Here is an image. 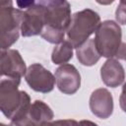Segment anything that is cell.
<instances>
[{"label":"cell","instance_id":"15","mask_svg":"<svg viewBox=\"0 0 126 126\" xmlns=\"http://www.w3.org/2000/svg\"><path fill=\"white\" fill-rule=\"evenodd\" d=\"M40 35L42 38H44L46 41L54 44H58L63 41L64 36H65V32L55 30L53 28L49 27H43Z\"/></svg>","mask_w":126,"mask_h":126},{"label":"cell","instance_id":"17","mask_svg":"<svg viewBox=\"0 0 126 126\" xmlns=\"http://www.w3.org/2000/svg\"><path fill=\"white\" fill-rule=\"evenodd\" d=\"M115 19L119 24L126 25V4L119 3L115 11Z\"/></svg>","mask_w":126,"mask_h":126},{"label":"cell","instance_id":"19","mask_svg":"<svg viewBox=\"0 0 126 126\" xmlns=\"http://www.w3.org/2000/svg\"><path fill=\"white\" fill-rule=\"evenodd\" d=\"M116 57L119 58V59H123V60L126 61V43H122L121 44Z\"/></svg>","mask_w":126,"mask_h":126},{"label":"cell","instance_id":"5","mask_svg":"<svg viewBox=\"0 0 126 126\" xmlns=\"http://www.w3.org/2000/svg\"><path fill=\"white\" fill-rule=\"evenodd\" d=\"M25 80L31 89L43 94L51 92L56 82L55 76L39 63L32 64L27 69Z\"/></svg>","mask_w":126,"mask_h":126},{"label":"cell","instance_id":"1","mask_svg":"<svg viewBox=\"0 0 126 126\" xmlns=\"http://www.w3.org/2000/svg\"><path fill=\"white\" fill-rule=\"evenodd\" d=\"M21 79H2L0 82V109L11 120V125H23L31 106L30 95L19 91Z\"/></svg>","mask_w":126,"mask_h":126},{"label":"cell","instance_id":"7","mask_svg":"<svg viewBox=\"0 0 126 126\" xmlns=\"http://www.w3.org/2000/svg\"><path fill=\"white\" fill-rule=\"evenodd\" d=\"M58 90L65 94H74L81 86V75L74 65L62 64L55 72Z\"/></svg>","mask_w":126,"mask_h":126},{"label":"cell","instance_id":"11","mask_svg":"<svg viewBox=\"0 0 126 126\" xmlns=\"http://www.w3.org/2000/svg\"><path fill=\"white\" fill-rule=\"evenodd\" d=\"M100 77L105 86L116 88L124 82L125 71L118 60L108 58L100 68Z\"/></svg>","mask_w":126,"mask_h":126},{"label":"cell","instance_id":"9","mask_svg":"<svg viewBox=\"0 0 126 126\" xmlns=\"http://www.w3.org/2000/svg\"><path fill=\"white\" fill-rule=\"evenodd\" d=\"M45 9L46 7L41 6L26 9L21 26V33L23 36L28 37L40 34L45 23Z\"/></svg>","mask_w":126,"mask_h":126},{"label":"cell","instance_id":"16","mask_svg":"<svg viewBox=\"0 0 126 126\" xmlns=\"http://www.w3.org/2000/svg\"><path fill=\"white\" fill-rule=\"evenodd\" d=\"M65 0H16V3L19 8L28 9L30 7L41 6V7H50L59 3H62Z\"/></svg>","mask_w":126,"mask_h":126},{"label":"cell","instance_id":"14","mask_svg":"<svg viewBox=\"0 0 126 126\" xmlns=\"http://www.w3.org/2000/svg\"><path fill=\"white\" fill-rule=\"evenodd\" d=\"M74 46L69 40H63L58 43L52 51L51 60L54 64H65L73 57Z\"/></svg>","mask_w":126,"mask_h":126},{"label":"cell","instance_id":"20","mask_svg":"<svg viewBox=\"0 0 126 126\" xmlns=\"http://www.w3.org/2000/svg\"><path fill=\"white\" fill-rule=\"evenodd\" d=\"M95 1L100 5H110L111 3L114 2V0H95Z\"/></svg>","mask_w":126,"mask_h":126},{"label":"cell","instance_id":"21","mask_svg":"<svg viewBox=\"0 0 126 126\" xmlns=\"http://www.w3.org/2000/svg\"><path fill=\"white\" fill-rule=\"evenodd\" d=\"M120 3L121 4H126V0H120Z\"/></svg>","mask_w":126,"mask_h":126},{"label":"cell","instance_id":"2","mask_svg":"<svg viewBox=\"0 0 126 126\" xmlns=\"http://www.w3.org/2000/svg\"><path fill=\"white\" fill-rule=\"evenodd\" d=\"M24 12L13 7L12 0H0V45L8 49L20 36Z\"/></svg>","mask_w":126,"mask_h":126},{"label":"cell","instance_id":"13","mask_svg":"<svg viewBox=\"0 0 126 126\" xmlns=\"http://www.w3.org/2000/svg\"><path fill=\"white\" fill-rule=\"evenodd\" d=\"M76 55L79 62L84 66H93L97 63L100 54L97 51L94 39H88L76 48Z\"/></svg>","mask_w":126,"mask_h":126},{"label":"cell","instance_id":"18","mask_svg":"<svg viewBox=\"0 0 126 126\" xmlns=\"http://www.w3.org/2000/svg\"><path fill=\"white\" fill-rule=\"evenodd\" d=\"M119 104H120L121 109L126 113V82L124 83L122 87V92L119 97Z\"/></svg>","mask_w":126,"mask_h":126},{"label":"cell","instance_id":"10","mask_svg":"<svg viewBox=\"0 0 126 126\" xmlns=\"http://www.w3.org/2000/svg\"><path fill=\"white\" fill-rule=\"evenodd\" d=\"M90 109L98 118H108L113 112V97L110 92L102 88L94 90L90 97Z\"/></svg>","mask_w":126,"mask_h":126},{"label":"cell","instance_id":"6","mask_svg":"<svg viewBox=\"0 0 126 126\" xmlns=\"http://www.w3.org/2000/svg\"><path fill=\"white\" fill-rule=\"evenodd\" d=\"M1 76L9 78L21 79L27 72L26 63L22 58L20 52L16 49H3L1 50L0 60Z\"/></svg>","mask_w":126,"mask_h":126},{"label":"cell","instance_id":"4","mask_svg":"<svg viewBox=\"0 0 126 126\" xmlns=\"http://www.w3.org/2000/svg\"><path fill=\"white\" fill-rule=\"evenodd\" d=\"M121 38L122 31L120 26L114 21L107 20L99 24L94 40L100 56L112 58L119 51L122 44Z\"/></svg>","mask_w":126,"mask_h":126},{"label":"cell","instance_id":"8","mask_svg":"<svg viewBox=\"0 0 126 126\" xmlns=\"http://www.w3.org/2000/svg\"><path fill=\"white\" fill-rule=\"evenodd\" d=\"M44 27L53 28L58 31L67 32L71 22V6L66 0L62 3L46 7Z\"/></svg>","mask_w":126,"mask_h":126},{"label":"cell","instance_id":"3","mask_svg":"<svg viewBox=\"0 0 126 126\" xmlns=\"http://www.w3.org/2000/svg\"><path fill=\"white\" fill-rule=\"evenodd\" d=\"M100 24L99 15L91 9L76 12L67 29V37L72 45L77 48L86 42Z\"/></svg>","mask_w":126,"mask_h":126},{"label":"cell","instance_id":"12","mask_svg":"<svg viewBox=\"0 0 126 126\" xmlns=\"http://www.w3.org/2000/svg\"><path fill=\"white\" fill-rule=\"evenodd\" d=\"M52 119L53 112L51 108L42 100H35L31 104L23 125H44Z\"/></svg>","mask_w":126,"mask_h":126}]
</instances>
